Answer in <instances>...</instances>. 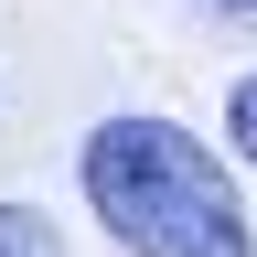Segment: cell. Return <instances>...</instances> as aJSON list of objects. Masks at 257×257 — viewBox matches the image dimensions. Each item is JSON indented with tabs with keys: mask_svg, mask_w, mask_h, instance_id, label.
<instances>
[{
	"mask_svg": "<svg viewBox=\"0 0 257 257\" xmlns=\"http://www.w3.org/2000/svg\"><path fill=\"white\" fill-rule=\"evenodd\" d=\"M225 140H236V161H257V75L225 96Z\"/></svg>",
	"mask_w": 257,
	"mask_h": 257,
	"instance_id": "3",
	"label": "cell"
},
{
	"mask_svg": "<svg viewBox=\"0 0 257 257\" xmlns=\"http://www.w3.org/2000/svg\"><path fill=\"white\" fill-rule=\"evenodd\" d=\"M0 257H64L54 214H32V204H0Z\"/></svg>",
	"mask_w": 257,
	"mask_h": 257,
	"instance_id": "2",
	"label": "cell"
},
{
	"mask_svg": "<svg viewBox=\"0 0 257 257\" xmlns=\"http://www.w3.org/2000/svg\"><path fill=\"white\" fill-rule=\"evenodd\" d=\"M75 182L128 257H257L236 172L182 118H96L75 150Z\"/></svg>",
	"mask_w": 257,
	"mask_h": 257,
	"instance_id": "1",
	"label": "cell"
},
{
	"mask_svg": "<svg viewBox=\"0 0 257 257\" xmlns=\"http://www.w3.org/2000/svg\"><path fill=\"white\" fill-rule=\"evenodd\" d=\"M236 11H257V0H236Z\"/></svg>",
	"mask_w": 257,
	"mask_h": 257,
	"instance_id": "4",
	"label": "cell"
}]
</instances>
